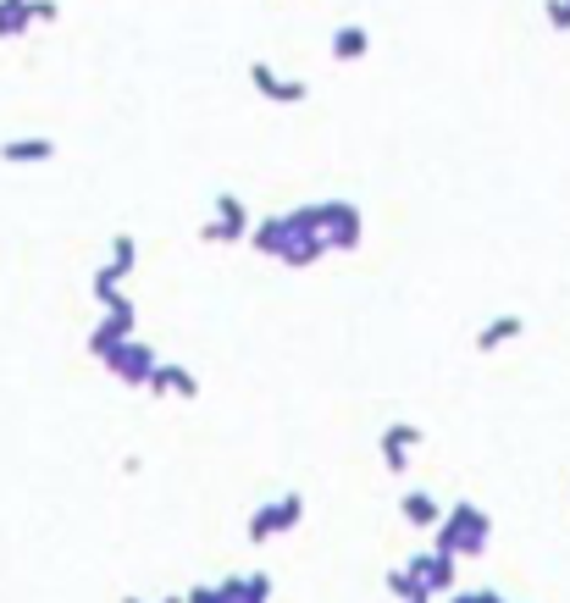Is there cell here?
Here are the masks:
<instances>
[{
	"instance_id": "cell-14",
	"label": "cell",
	"mask_w": 570,
	"mask_h": 603,
	"mask_svg": "<svg viewBox=\"0 0 570 603\" xmlns=\"http://www.w3.org/2000/svg\"><path fill=\"white\" fill-rule=\"evenodd\" d=\"M520 332H526V321H520L515 310H504V316H493V321L476 332V355H498V349H504V343H515Z\"/></svg>"
},
{
	"instance_id": "cell-20",
	"label": "cell",
	"mask_w": 570,
	"mask_h": 603,
	"mask_svg": "<svg viewBox=\"0 0 570 603\" xmlns=\"http://www.w3.org/2000/svg\"><path fill=\"white\" fill-rule=\"evenodd\" d=\"M89 288H95V299H101V305H112V299H117V294H123V277H117V272H112V266H101V272H95V283H89Z\"/></svg>"
},
{
	"instance_id": "cell-17",
	"label": "cell",
	"mask_w": 570,
	"mask_h": 603,
	"mask_svg": "<svg viewBox=\"0 0 570 603\" xmlns=\"http://www.w3.org/2000/svg\"><path fill=\"white\" fill-rule=\"evenodd\" d=\"M29 34V0H0V40Z\"/></svg>"
},
{
	"instance_id": "cell-3",
	"label": "cell",
	"mask_w": 570,
	"mask_h": 603,
	"mask_svg": "<svg viewBox=\"0 0 570 603\" xmlns=\"http://www.w3.org/2000/svg\"><path fill=\"white\" fill-rule=\"evenodd\" d=\"M316 228H321V250L355 255L366 244V216L355 200H316Z\"/></svg>"
},
{
	"instance_id": "cell-2",
	"label": "cell",
	"mask_w": 570,
	"mask_h": 603,
	"mask_svg": "<svg viewBox=\"0 0 570 603\" xmlns=\"http://www.w3.org/2000/svg\"><path fill=\"white\" fill-rule=\"evenodd\" d=\"M487 542H493V515L482 504H471V498H454L443 509L437 531H432V548L448 553V559H482Z\"/></svg>"
},
{
	"instance_id": "cell-8",
	"label": "cell",
	"mask_w": 570,
	"mask_h": 603,
	"mask_svg": "<svg viewBox=\"0 0 570 603\" xmlns=\"http://www.w3.org/2000/svg\"><path fill=\"white\" fill-rule=\"evenodd\" d=\"M404 570L426 586V597H448V592L460 586V559H448V553H437V548L410 553V559H404Z\"/></svg>"
},
{
	"instance_id": "cell-11",
	"label": "cell",
	"mask_w": 570,
	"mask_h": 603,
	"mask_svg": "<svg viewBox=\"0 0 570 603\" xmlns=\"http://www.w3.org/2000/svg\"><path fill=\"white\" fill-rule=\"evenodd\" d=\"M250 84H255V89H261L272 106H305V100H310V84L272 73V62H250Z\"/></svg>"
},
{
	"instance_id": "cell-16",
	"label": "cell",
	"mask_w": 570,
	"mask_h": 603,
	"mask_svg": "<svg viewBox=\"0 0 570 603\" xmlns=\"http://www.w3.org/2000/svg\"><path fill=\"white\" fill-rule=\"evenodd\" d=\"M327 51H332V62H360V56L371 51V29H360V23H344V29H332Z\"/></svg>"
},
{
	"instance_id": "cell-5",
	"label": "cell",
	"mask_w": 570,
	"mask_h": 603,
	"mask_svg": "<svg viewBox=\"0 0 570 603\" xmlns=\"http://www.w3.org/2000/svg\"><path fill=\"white\" fill-rule=\"evenodd\" d=\"M299 520H305V498H299V493H277L272 504L250 509V520H244V537H250V542H272V537L294 531Z\"/></svg>"
},
{
	"instance_id": "cell-19",
	"label": "cell",
	"mask_w": 570,
	"mask_h": 603,
	"mask_svg": "<svg viewBox=\"0 0 570 603\" xmlns=\"http://www.w3.org/2000/svg\"><path fill=\"white\" fill-rule=\"evenodd\" d=\"M382 586H388L399 603H415V597H426V586H421V581H415L404 564H399V570H388V575H382Z\"/></svg>"
},
{
	"instance_id": "cell-12",
	"label": "cell",
	"mask_w": 570,
	"mask_h": 603,
	"mask_svg": "<svg viewBox=\"0 0 570 603\" xmlns=\"http://www.w3.org/2000/svg\"><path fill=\"white\" fill-rule=\"evenodd\" d=\"M156 399H200V377L189 371V366H178V360H156V371H150V382H145Z\"/></svg>"
},
{
	"instance_id": "cell-1",
	"label": "cell",
	"mask_w": 570,
	"mask_h": 603,
	"mask_svg": "<svg viewBox=\"0 0 570 603\" xmlns=\"http://www.w3.org/2000/svg\"><path fill=\"white\" fill-rule=\"evenodd\" d=\"M250 244L294 272L316 266L327 250H321V228H316V205H299V211H283V216H261L250 228Z\"/></svg>"
},
{
	"instance_id": "cell-15",
	"label": "cell",
	"mask_w": 570,
	"mask_h": 603,
	"mask_svg": "<svg viewBox=\"0 0 570 603\" xmlns=\"http://www.w3.org/2000/svg\"><path fill=\"white\" fill-rule=\"evenodd\" d=\"M0 156H7L12 167H40V161H56V139H45V134H29V139H7L0 145Z\"/></svg>"
},
{
	"instance_id": "cell-9",
	"label": "cell",
	"mask_w": 570,
	"mask_h": 603,
	"mask_svg": "<svg viewBox=\"0 0 570 603\" xmlns=\"http://www.w3.org/2000/svg\"><path fill=\"white\" fill-rule=\"evenodd\" d=\"M426 443V432L415 426V421H388L382 426V437H377V454H382V470L388 476H404L410 470V454Z\"/></svg>"
},
{
	"instance_id": "cell-24",
	"label": "cell",
	"mask_w": 570,
	"mask_h": 603,
	"mask_svg": "<svg viewBox=\"0 0 570 603\" xmlns=\"http://www.w3.org/2000/svg\"><path fill=\"white\" fill-rule=\"evenodd\" d=\"M156 603H183V592H167V597H156Z\"/></svg>"
},
{
	"instance_id": "cell-25",
	"label": "cell",
	"mask_w": 570,
	"mask_h": 603,
	"mask_svg": "<svg viewBox=\"0 0 570 603\" xmlns=\"http://www.w3.org/2000/svg\"><path fill=\"white\" fill-rule=\"evenodd\" d=\"M123 603H145V597H123Z\"/></svg>"
},
{
	"instance_id": "cell-22",
	"label": "cell",
	"mask_w": 570,
	"mask_h": 603,
	"mask_svg": "<svg viewBox=\"0 0 570 603\" xmlns=\"http://www.w3.org/2000/svg\"><path fill=\"white\" fill-rule=\"evenodd\" d=\"M448 603H509V597H504V592H493V586H482V592L454 586V592H448Z\"/></svg>"
},
{
	"instance_id": "cell-26",
	"label": "cell",
	"mask_w": 570,
	"mask_h": 603,
	"mask_svg": "<svg viewBox=\"0 0 570 603\" xmlns=\"http://www.w3.org/2000/svg\"><path fill=\"white\" fill-rule=\"evenodd\" d=\"M415 603H432V597H415Z\"/></svg>"
},
{
	"instance_id": "cell-23",
	"label": "cell",
	"mask_w": 570,
	"mask_h": 603,
	"mask_svg": "<svg viewBox=\"0 0 570 603\" xmlns=\"http://www.w3.org/2000/svg\"><path fill=\"white\" fill-rule=\"evenodd\" d=\"M56 18H62L56 0H29V23H56Z\"/></svg>"
},
{
	"instance_id": "cell-21",
	"label": "cell",
	"mask_w": 570,
	"mask_h": 603,
	"mask_svg": "<svg viewBox=\"0 0 570 603\" xmlns=\"http://www.w3.org/2000/svg\"><path fill=\"white\" fill-rule=\"evenodd\" d=\"M542 18H548V29L570 34V0H542Z\"/></svg>"
},
{
	"instance_id": "cell-10",
	"label": "cell",
	"mask_w": 570,
	"mask_h": 603,
	"mask_svg": "<svg viewBox=\"0 0 570 603\" xmlns=\"http://www.w3.org/2000/svg\"><path fill=\"white\" fill-rule=\"evenodd\" d=\"M134 321H139V310H134V299H128V294H117V299L106 305V316H101V327L89 332V355L101 360L106 349H117V343H128V338H134Z\"/></svg>"
},
{
	"instance_id": "cell-6",
	"label": "cell",
	"mask_w": 570,
	"mask_h": 603,
	"mask_svg": "<svg viewBox=\"0 0 570 603\" xmlns=\"http://www.w3.org/2000/svg\"><path fill=\"white\" fill-rule=\"evenodd\" d=\"M156 360H161V355H156L145 338H128V343H117V349H106V355H101V366H106L123 388H145V382H150V371H156Z\"/></svg>"
},
{
	"instance_id": "cell-4",
	"label": "cell",
	"mask_w": 570,
	"mask_h": 603,
	"mask_svg": "<svg viewBox=\"0 0 570 603\" xmlns=\"http://www.w3.org/2000/svg\"><path fill=\"white\" fill-rule=\"evenodd\" d=\"M183 603H272V575L250 570V575L194 581V586H183Z\"/></svg>"
},
{
	"instance_id": "cell-18",
	"label": "cell",
	"mask_w": 570,
	"mask_h": 603,
	"mask_svg": "<svg viewBox=\"0 0 570 603\" xmlns=\"http://www.w3.org/2000/svg\"><path fill=\"white\" fill-rule=\"evenodd\" d=\"M106 266H112L117 277H128V272L139 266V239H134V233H117V239H112V261H106Z\"/></svg>"
},
{
	"instance_id": "cell-13",
	"label": "cell",
	"mask_w": 570,
	"mask_h": 603,
	"mask_svg": "<svg viewBox=\"0 0 570 603\" xmlns=\"http://www.w3.org/2000/svg\"><path fill=\"white\" fill-rule=\"evenodd\" d=\"M399 520H404L410 531H437L443 504H437L426 487H404V493H399Z\"/></svg>"
},
{
	"instance_id": "cell-7",
	"label": "cell",
	"mask_w": 570,
	"mask_h": 603,
	"mask_svg": "<svg viewBox=\"0 0 570 603\" xmlns=\"http://www.w3.org/2000/svg\"><path fill=\"white\" fill-rule=\"evenodd\" d=\"M200 239L205 244H244L250 239V205L233 189H222L217 194V222H200Z\"/></svg>"
}]
</instances>
